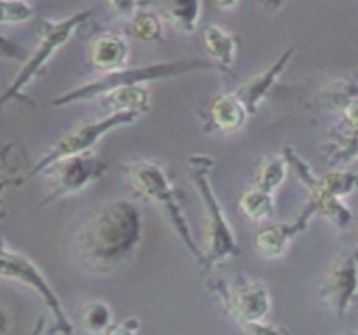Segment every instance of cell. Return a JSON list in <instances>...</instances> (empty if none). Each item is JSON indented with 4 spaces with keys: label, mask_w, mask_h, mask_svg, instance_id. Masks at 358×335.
<instances>
[{
    "label": "cell",
    "mask_w": 358,
    "mask_h": 335,
    "mask_svg": "<svg viewBox=\"0 0 358 335\" xmlns=\"http://www.w3.org/2000/svg\"><path fill=\"white\" fill-rule=\"evenodd\" d=\"M142 229V211L131 199L110 201L80 230V257L94 271H112L135 251Z\"/></svg>",
    "instance_id": "1"
},
{
    "label": "cell",
    "mask_w": 358,
    "mask_h": 335,
    "mask_svg": "<svg viewBox=\"0 0 358 335\" xmlns=\"http://www.w3.org/2000/svg\"><path fill=\"white\" fill-rule=\"evenodd\" d=\"M213 157L208 154H192L187 159L189 174L192 178V184L198 188V194L201 198L203 208H205L206 216V246L203 248V272H210L217 265L226 264L231 258L240 257L241 248L236 239L233 227L224 213L222 204L219 202L213 188L210 174L213 170Z\"/></svg>",
    "instance_id": "2"
},
{
    "label": "cell",
    "mask_w": 358,
    "mask_h": 335,
    "mask_svg": "<svg viewBox=\"0 0 358 335\" xmlns=\"http://www.w3.org/2000/svg\"><path fill=\"white\" fill-rule=\"evenodd\" d=\"M201 72H222L219 65H215L210 59H177V61H157L147 63V65L133 66V68L114 70V72L101 73L98 79L91 82L80 84V86L72 87L66 93L52 98L51 107H66V105L86 103L100 98L105 91L114 86H124V84H147L152 80L161 79H175V77L189 75V73H201Z\"/></svg>",
    "instance_id": "3"
},
{
    "label": "cell",
    "mask_w": 358,
    "mask_h": 335,
    "mask_svg": "<svg viewBox=\"0 0 358 335\" xmlns=\"http://www.w3.org/2000/svg\"><path fill=\"white\" fill-rule=\"evenodd\" d=\"M124 174L128 178L129 185L140 195L156 202L157 206H161L166 211L168 220L173 225L177 236L180 237L189 253L198 260V264H201L203 248L199 246L198 241L192 236L191 225H189V220L185 216L184 208H182L180 192L175 187L171 178L168 177V171L159 163L143 159L124 164Z\"/></svg>",
    "instance_id": "4"
},
{
    "label": "cell",
    "mask_w": 358,
    "mask_h": 335,
    "mask_svg": "<svg viewBox=\"0 0 358 335\" xmlns=\"http://www.w3.org/2000/svg\"><path fill=\"white\" fill-rule=\"evenodd\" d=\"M93 16V9H83L73 13L65 20H41L38 21V42L23 59L20 72L16 73L9 86L0 94V105H7L14 100H27L24 89L42 73L49 59L72 38L77 28L83 27Z\"/></svg>",
    "instance_id": "5"
},
{
    "label": "cell",
    "mask_w": 358,
    "mask_h": 335,
    "mask_svg": "<svg viewBox=\"0 0 358 335\" xmlns=\"http://www.w3.org/2000/svg\"><path fill=\"white\" fill-rule=\"evenodd\" d=\"M0 279L20 283V285L34 290L42 299L44 306L51 311L52 320H55L52 332L72 334L76 330L69 314H66L65 307H63L62 300H59L58 293L49 285V281L42 274L38 265L30 257L21 253V251L13 250L2 236H0Z\"/></svg>",
    "instance_id": "6"
},
{
    "label": "cell",
    "mask_w": 358,
    "mask_h": 335,
    "mask_svg": "<svg viewBox=\"0 0 358 335\" xmlns=\"http://www.w3.org/2000/svg\"><path fill=\"white\" fill-rule=\"evenodd\" d=\"M138 117V114H131V112H108L105 117L96 119V121L80 122L76 128L66 131L48 152H44V156L21 178V184H24V180H28V178L41 174L56 159L73 156V154L90 152L105 135H108L114 129L121 128V126L133 124Z\"/></svg>",
    "instance_id": "7"
},
{
    "label": "cell",
    "mask_w": 358,
    "mask_h": 335,
    "mask_svg": "<svg viewBox=\"0 0 358 335\" xmlns=\"http://www.w3.org/2000/svg\"><path fill=\"white\" fill-rule=\"evenodd\" d=\"M212 293L220 299L222 306L245 332L252 325L264 321L271 311V293L268 286L257 279L240 276L234 283L215 279L208 285Z\"/></svg>",
    "instance_id": "8"
},
{
    "label": "cell",
    "mask_w": 358,
    "mask_h": 335,
    "mask_svg": "<svg viewBox=\"0 0 358 335\" xmlns=\"http://www.w3.org/2000/svg\"><path fill=\"white\" fill-rule=\"evenodd\" d=\"M107 170V161L98 157L91 150L56 159L42 171L48 177L51 191L42 199L41 206H48L63 198L79 194L90 184L100 180Z\"/></svg>",
    "instance_id": "9"
},
{
    "label": "cell",
    "mask_w": 358,
    "mask_h": 335,
    "mask_svg": "<svg viewBox=\"0 0 358 335\" xmlns=\"http://www.w3.org/2000/svg\"><path fill=\"white\" fill-rule=\"evenodd\" d=\"M283 156H285L287 163H289V170L294 171V174L297 177V180L308 188L310 192V202H313L317 213L327 216L336 227L339 229H345L350 225L353 215L350 211L348 206L341 201V198L334 195L332 192H329L327 188L322 185L320 178L313 173V170L310 168V164L292 149V147H287L283 150Z\"/></svg>",
    "instance_id": "10"
},
{
    "label": "cell",
    "mask_w": 358,
    "mask_h": 335,
    "mask_svg": "<svg viewBox=\"0 0 358 335\" xmlns=\"http://www.w3.org/2000/svg\"><path fill=\"white\" fill-rule=\"evenodd\" d=\"M358 292V251L343 255L325 276L320 286L324 302L338 316H345Z\"/></svg>",
    "instance_id": "11"
},
{
    "label": "cell",
    "mask_w": 358,
    "mask_h": 335,
    "mask_svg": "<svg viewBox=\"0 0 358 335\" xmlns=\"http://www.w3.org/2000/svg\"><path fill=\"white\" fill-rule=\"evenodd\" d=\"M315 215H317V208H315L313 202L308 201L294 222L268 223L262 229H259V232L254 237V246L257 253L266 258H278L285 255L294 237L308 229L310 220Z\"/></svg>",
    "instance_id": "12"
},
{
    "label": "cell",
    "mask_w": 358,
    "mask_h": 335,
    "mask_svg": "<svg viewBox=\"0 0 358 335\" xmlns=\"http://www.w3.org/2000/svg\"><path fill=\"white\" fill-rule=\"evenodd\" d=\"M294 51H296L294 45L285 49V51L271 63V66H269L268 70L257 73V75L252 77L250 80H247V82H243L241 86H238L236 89H234L236 96L243 101L248 115L257 114L259 107H261V103L264 101V98L268 96L269 91L275 87V84L278 82L282 73L285 72L287 65H289V61L292 59Z\"/></svg>",
    "instance_id": "13"
},
{
    "label": "cell",
    "mask_w": 358,
    "mask_h": 335,
    "mask_svg": "<svg viewBox=\"0 0 358 335\" xmlns=\"http://www.w3.org/2000/svg\"><path fill=\"white\" fill-rule=\"evenodd\" d=\"M248 112L243 101L236 96L234 91L220 93L210 101L206 108L205 133H234L248 121Z\"/></svg>",
    "instance_id": "14"
},
{
    "label": "cell",
    "mask_w": 358,
    "mask_h": 335,
    "mask_svg": "<svg viewBox=\"0 0 358 335\" xmlns=\"http://www.w3.org/2000/svg\"><path fill=\"white\" fill-rule=\"evenodd\" d=\"M87 58L94 70L100 73L114 72L128 66L129 44L121 34L100 31L94 35L87 47Z\"/></svg>",
    "instance_id": "15"
},
{
    "label": "cell",
    "mask_w": 358,
    "mask_h": 335,
    "mask_svg": "<svg viewBox=\"0 0 358 335\" xmlns=\"http://www.w3.org/2000/svg\"><path fill=\"white\" fill-rule=\"evenodd\" d=\"M98 100L108 112H131L143 115L150 108V91L145 84H124L107 89Z\"/></svg>",
    "instance_id": "16"
},
{
    "label": "cell",
    "mask_w": 358,
    "mask_h": 335,
    "mask_svg": "<svg viewBox=\"0 0 358 335\" xmlns=\"http://www.w3.org/2000/svg\"><path fill=\"white\" fill-rule=\"evenodd\" d=\"M201 42L210 61L219 65L224 73L229 72L236 59L238 38L219 24H208L206 28H203Z\"/></svg>",
    "instance_id": "17"
},
{
    "label": "cell",
    "mask_w": 358,
    "mask_h": 335,
    "mask_svg": "<svg viewBox=\"0 0 358 335\" xmlns=\"http://www.w3.org/2000/svg\"><path fill=\"white\" fill-rule=\"evenodd\" d=\"M161 14L184 34H192L201 20L203 0H156Z\"/></svg>",
    "instance_id": "18"
},
{
    "label": "cell",
    "mask_w": 358,
    "mask_h": 335,
    "mask_svg": "<svg viewBox=\"0 0 358 335\" xmlns=\"http://www.w3.org/2000/svg\"><path fill=\"white\" fill-rule=\"evenodd\" d=\"M275 194L252 185L238 198V208L245 218L252 222H264L275 213Z\"/></svg>",
    "instance_id": "19"
},
{
    "label": "cell",
    "mask_w": 358,
    "mask_h": 335,
    "mask_svg": "<svg viewBox=\"0 0 358 335\" xmlns=\"http://www.w3.org/2000/svg\"><path fill=\"white\" fill-rule=\"evenodd\" d=\"M325 157L331 164L348 163L358 157V128H339L324 147Z\"/></svg>",
    "instance_id": "20"
},
{
    "label": "cell",
    "mask_w": 358,
    "mask_h": 335,
    "mask_svg": "<svg viewBox=\"0 0 358 335\" xmlns=\"http://www.w3.org/2000/svg\"><path fill=\"white\" fill-rule=\"evenodd\" d=\"M128 28L133 37L147 44H161L164 38L163 21L154 10H136L129 17Z\"/></svg>",
    "instance_id": "21"
},
{
    "label": "cell",
    "mask_w": 358,
    "mask_h": 335,
    "mask_svg": "<svg viewBox=\"0 0 358 335\" xmlns=\"http://www.w3.org/2000/svg\"><path fill=\"white\" fill-rule=\"evenodd\" d=\"M287 174H289V163H287L285 156L280 154V156H269L262 161L261 168L257 170L255 174V187L262 188V191H268L275 194L280 187L285 181Z\"/></svg>",
    "instance_id": "22"
},
{
    "label": "cell",
    "mask_w": 358,
    "mask_h": 335,
    "mask_svg": "<svg viewBox=\"0 0 358 335\" xmlns=\"http://www.w3.org/2000/svg\"><path fill=\"white\" fill-rule=\"evenodd\" d=\"M80 321L87 332H107L114 323L110 307L105 302H90L80 313Z\"/></svg>",
    "instance_id": "23"
},
{
    "label": "cell",
    "mask_w": 358,
    "mask_h": 335,
    "mask_svg": "<svg viewBox=\"0 0 358 335\" xmlns=\"http://www.w3.org/2000/svg\"><path fill=\"white\" fill-rule=\"evenodd\" d=\"M318 178H320L322 185H324L329 192L338 195V198L350 194V192L358 185V173H355V171L332 170Z\"/></svg>",
    "instance_id": "24"
},
{
    "label": "cell",
    "mask_w": 358,
    "mask_h": 335,
    "mask_svg": "<svg viewBox=\"0 0 358 335\" xmlns=\"http://www.w3.org/2000/svg\"><path fill=\"white\" fill-rule=\"evenodd\" d=\"M34 14L35 9L27 0H0V24L27 23Z\"/></svg>",
    "instance_id": "25"
},
{
    "label": "cell",
    "mask_w": 358,
    "mask_h": 335,
    "mask_svg": "<svg viewBox=\"0 0 358 335\" xmlns=\"http://www.w3.org/2000/svg\"><path fill=\"white\" fill-rule=\"evenodd\" d=\"M28 56V49L16 42L14 38L0 35V59H13V61H23Z\"/></svg>",
    "instance_id": "26"
},
{
    "label": "cell",
    "mask_w": 358,
    "mask_h": 335,
    "mask_svg": "<svg viewBox=\"0 0 358 335\" xmlns=\"http://www.w3.org/2000/svg\"><path fill=\"white\" fill-rule=\"evenodd\" d=\"M108 9L122 20H129L138 9V0H105Z\"/></svg>",
    "instance_id": "27"
},
{
    "label": "cell",
    "mask_w": 358,
    "mask_h": 335,
    "mask_svg": "<svg viewBox=\"0 0 358 335\" xmlns=\"http://www.w3.org/2000/svg\"><path fill=\"white\" fill-rule=\"evenodd\" d=\"M343 128H358V98L346 103L343 110Z\"/></svg>",
    "instance_id": "28"
},
{
    "label": "cell",
    "mask_w": 358,
    "mask_h": 335,
    "mask_svg": "<svg viewBox=\"0 0 358 335\" xmlns=\"http://www.w3.org/2000/svg\"><path fill=\"white\" fill-rule=\"evenodd\" d=\"M140 330V320L138 318H128V320H124L122 323H112L110 327L107 328V332L105 334H115V332H119V334H135V332Z\"/></svg>",
    "instance_id": "29"
},
{
    "label": "cell",
    "mask_w": 358,
    "mask_h": 335,
    "mask_svg": "<svg viewBox=\"0 0 358 335\" xmlns=\"http://www.w3.org/2000/svg\"><path fill=\"white\" fill-rule=\"evenodd\" d=\"M13 185H21V178L7 177V174H0V218H3V215H6V211H3V206H2L3 194H6L7 188L13 187Z\"/></svg>",
    "instance_id": "30"
},
{
    "label": "cell",
    "mask_w": 358,
    "mask_h": 335,
    "mask_svg": "<svg viewBox=\"0 0 358 335\" xmlns=\"http://www.w3.org/2000/svg\"><path fill=\"white\" fill-rule=\"evenodd\" d=\"M213 3H215V7H219V9H231V7L236 6L238 0H213Z\"/></svg>",
    "instance_id": "31"
},
{
    "label": "cell",
    "mask_w": 358,
    "mask_h": 335,
    "mask_svg": "<svg viewBox=\"0 0 358 335\" xmlns=\"http://www.w3.org/2000/svg\"><path fill=\"white\" fill-rule=\"evenodd\" d=\"M7 323H9V320H7L6 311H3L2 307H0V334H2V332H6Z\"/></svg>",
    "instance_id": "32"
},
{
    "label": "cell",
    "mask_w": 358,
    "mask_h": 335,
    "mask_svg": "<svg viewBox=\"0 0 358 335\" xmlns=\"http://www.w3.org/2000/svg\"><path fill=\"white\" fill-rule=\"evenodd\" d=\"M283 2L285 0H266V7H269V9H278L280 6H283Z\"/></svg>",
    "instance_id": "33"
},
{
    "label": "cell",
    "mask_w": 358,
    "mask_h": 335,
    "mask_svg": "<svg viewBox=\"0 0 358 335\" xmlns=\"http://www.w3.org/2000/svg\"><path fill=\"white\" fill-rule=\"evenodd\" d=\"M357 239H358V230H357Z\"/></svg>",
    "instance_id": "34"
}]
</instances>
